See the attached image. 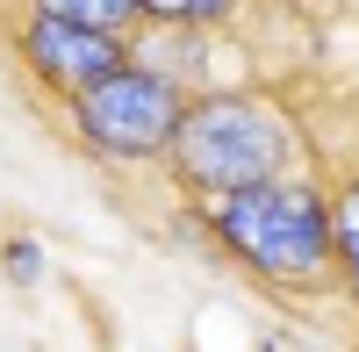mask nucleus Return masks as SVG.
I'll use <instances>...</instances> for the list:
<instances>
[{"mask_svg":"<svg viewBox=\"0 0 359 352\" xmlns=\"http://www.w3.org/2000/svg\"><path fill=\"white\" fill-rule=\"evenodd\" d=\"M208 230L245 259L252 273H266L273 287L294 295H316V287H338V230H331V201L309 180H252L230 194H208Z\"/></svg>","mask_w":359,"mask_h":352,"instance_id":"nucleus-1","label":"nucleus"},{"mask_svg":"<svg viewBox=\"0 0 359 352\" xmlns=\"http://www.w3.org/2000/svg\"><path fill=\"white\" fill-rule=\"evenodd\" d=\"M172 172L180 187L194 194H230V187H252V180H273V172L294 165V130L273 101L259 94H201L180 108V130H172Z\"/></svg>","mask_w":359,"mask_h":352,"instance_id":"nucleus-2","label":"nucleus"},{"mask_svg":"<svg viewBox=\"0 0 359 352\" xmlns=\"http://www.w3.org/2000/svg\"><path fill=\"white\" fill-rule=\"evenodd\" d=\"M180 108H187V94H180L158 65H144V57L130 65L123 57L115 72H101L94 86L72 94V123L108 158H165L172 130H180Z\"/></svg>","mask_w":359,"mask_h":352,"instance_id":"nucleus-3","label":"nucleus"},{"mask_svg":"<svg viewBox=\"0 0 359 352\" xmlns=\"http://www.w3.org/2000/svg\"><path fill=\"white\" fill-rule=\"evenodd\" d=\"M123 57H130V36H115V29H86V22L50 15V8H36L22 22V65L43 86H57L65 101L79 94V86H94L101 72H115Z\"/></svg>","mask_w":359,"mask_h":352,"instance_id":"nucleus-4","label":"nucleus"},{"mask_svg":"<svg viewBox=\"0 0 359 352\" xmlns=\"http://www.w3.org/2000/svg\"><path fill=\"white\" fill-rule=\"evenodd\" d=\"M29 8H50V15H65V22H86V29H115V36L144 29L137 0H29Z\"/></svg>","mask_w":359,"mask_h":352,"instance_id":"nucleus-5","label":"nucleus"},{"mask_svg":"<svg viewBox=\"0 0 359 352\" xmlns=\"http://www.w3.org/2000/svg\"><path fill=\"white\" fill-rule=\"evenodd\" d=\"M331 230H338V266H345V287L359 295V180L331 201Z\"/></svg>","mask_w":359,"mask_h":352,"instance_id":"nucleus-6","label":"nucleus"},{"mask_svg":"<svg viewBox=\"0 0 359 352\" xmlns=\"http://www.w3.org/2000/svg\"><path fill=\"white\" fill-rule=\"evenodd\" d=\"M137 8H144V22H216V15H230L237 8V0H137Z\"/></svg>","mask_w":359,"mask_h":352,"instance_id":"nucleus-7","label":"nucleus"},{"mask_svg":"<svg viewBox=\"0 0 359 352\" xmlns=\"http://www.w3.org/2000/svg\"><path fill=\"white\" fill-rule=\"evenodd\" d=\"M0 273H8L15 287H36V280H43V252H36V238H8V245H0Z\"/></svg>","mask_w":359,"mask_h":352,"instance_id":"nucleus-8","label":"nucleus"}]
</instances>
